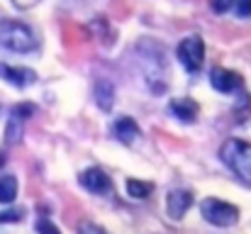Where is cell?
I'll use <instances>...</instances> for the list:
<instances>
[{"label": "cell", "mask_w": 251, "mask_h": 234, "mask_svg": "<svg viewBox=\"0 0 251 234\" xmlns=\"http://www.w3.org/2000/svg\"><path fill=\"white\" fill-rule=\"evenodd\" d=\"M220 158L222 163L242 181L251 185V144L242 139H227L220 147Z\"/></svg>", "instance_id": "obj_1"}, {"label": "cell", "mask_w": 251, "mask_h": 234, "mask_svg": "<svg viewBox=\"0 0 251 234\" xmlns=\"http://www.w3.org/2000/svg\"><path fill=\"white\" fill-rule=\"evenodd\" d=\"M37 44H39L37 34L25 22L5 20L0 25V49H7V52H15V54H29V52L37 49Z\"/></svg>", "instance_id": "obj_2"}, {"label": "cell", "mask_w": 251, "mask_h": 234, "mask_svg": "<svg viewBox=\"0 0 251 234\" xmlns=\"http://www.w3.org/2000/svg\"><path fill=\"white\" fill-rule=\"evenodd\" d=\"M200 212H202V220L215 227H234L239 222V208L217 198H205L200 203Z\"/></svg>", "instance_id": "obj_3"}, {"label": "cell", "mask_w": 251, "mask_h": 234, "mask_svg": "<svg viewBox=\"0 0 251 234\" xmlns=\"http://www.w3.org/2000/svg\"><path fill=\"white\" fill-rule=\"evenodd\" d=\"M176 56H178V61H180V66H183L185 71L198 74V71L202 69V64H205V42H202V37H200V34L185 37V39L178 44Z\"/></svg>", "instance_id": "obj_4"}, {"label": "cell", "mask_w": 251, "mask_h": 234, "mask_svg": "<svg viewBox=\"0 0 251 234\" xmlns=\"http://www.w3.org/2000/svg\"><path fill=\"white\" fill-rule=\"evenodd\" d=\"M210 83H212L215 90H220V93H225V95L244 93V78L239 76L237 71H229V69H212Z\"/></svg>", "instance_id": "obj_5"}, {"label": "cell", "mask_w": 251, "mask_h": 234, "mask_svg": "<svg viewBox=\"0 0 251 234\" xmlns=\"http://www.w3.org/2000/svg\"><path fill=\"white\" fill-rule=\"evenodd\" d=\"M81 185H83L85 190L95 193V195H107V193H112V181H110V176H107L102 168H98V166L85 168L83 173H81Z\"/></svg>", "instance_id": "obj_6"}, {"label": "cell", "mask_w": 251, "mask_h": 234, "mask_svg": "<svg viewBox=\"0 0 251 234\" xmlns=\"http://www.w3.org/2000/svg\"><path fill=\"white\" fill-rule=\"evenodd\" d=\"M198 112H200V105L190 98H173L168 103V115H173L178 122L193 125L198 120Z\"/></svg>", "instance_id": "obj_7"}, {"label": "cell", "mask_w": 251, "mask_h": 234, "mask_svg": "<svg viewBox=\"0 0 251 234\" xmlns=\"http://www.w3.org/2000/svg\"><path fill=\"white\" fill-rule=\"evenodd\" d=\"M193 205V193L190 190H171L166 195V212L171 220H183V215Z\"/></svg>", "instance_id": "obj_8"}, {"label": "cell", "mask_w": 251, "mask_h": 234, "mask_svg": "<svg viewBox=\"0 0 251 234\" xmlns=\"http://www.w3.org/2000/svg\"><path fill=\"white\" fill-rule=\"evenodd\" d=\"M0 78L15 88H27L37 80V74L32 69L25 66H10V64H0Z\"/></svg>", "instance_id": "obj_9"}, {"label": "cell", "mask_w": 251, "mask_h": 234, "mask_svg": "<svg viewBox=\"0 0 251 234\" xmlns=\"http://www.w3.org/2000/svg\"><path fill=\"white\" fill-rule=\"evenodd\" d=\"M112 134L122 144H137L139 137H142V130H139V125L132 117H117L112 122Z\"/></svg>", "instance_id": "obj_10"}, {"label": "cell", "mask_w": 251, "mask_h": 234, "mask_svg": "<svg viewBox=\"0 0 251 234\" xmlns=\"http://www.w3.org/2000/svg\"><path fill=\"white\" fill-rule=\"evenodd\" d=\"M93 98H95V103H98L100 110L110 112L112 105H115V85H112V80H107V78H98L95 85H93Z\"/></svg>", "instance_id": "obj_11"}, {"label": "cell", "mask_w": 251, "mask_h": 234, "mask_svg": "<svg viewBox=\"0 0 251 234\" xmlns=\"http://www.w3.org/2000/svg\"><path fill=\"white\" fill-rule=\"evenodd\" d=\"M151 190H154V183H149V181H139V178H129V181H127V193H129V198L144 200V198L151 195Z\"/></svg>", "instance_id": "obj_12"}, {"label": "cell", "mask_w": 251, "mask_h": 234, "mask_svg": "<svg viewBox=\"0 0 251 234\" xmlns=\"http://www.w3.org/2000/svg\"><path fill=\"white\" fill-rule=\"evenodd\" d=\"M17 198V178L15 176H0V203L7 205Z\"/></svg>", "instance_id": "obj_13"}, {"label": "cell", "mask_w": 251, "mask_h": 234, "mask_svg": "<svg viewBox=\"0 0 251 234\" xmlns=\"http://www.w3.org/2000/svg\"><path fill=\"white\" fill-rule=\"evenodd\" d=\"M22 120L20 117H15V115H10V120H7V127H5V142L7 144H17L20 142V137H22Z\"/></svg>", "instance_id": "obj_14"}, {"label": "cell", "mask_w": 251, "mask_h": 234, "mask_svg": "<svg viewBox=\"0 0 251 234\" xmlns=\"http://www.w3.org/2000/svg\"><path fill=\"white\" fill-rule=\"evenodd\" d=\"M34 110H37V107H34L32 103H20V105H15V107H12V112H10V115H15V117H20V120L25 122V120H29V117L34 115Z\"/></svg>", "instance_id": "obj_15"}, {"label": "cell", "mask_w": 251, "mask_h": 234, "mask_svg": "<svg viewBox=\"0 0 251 234\" xmlns=\"http://www.w3.org/2000/svg\"><path fill=\"white\" fill-rule=\"evenodd\" d=\"M210 7H212L217 15H225V12L234 10V0H210Z\"/></svg>", "instance_id": "obj_16"}, {"label": "cell", "mask_w": 251, "mask_h": 234, "mask_svg": "<svg viewBox=\"0 0 251 234\" xmlns=\"http://www.w3.org/2000/svg\"><path fill=\"white\" fill-rule=\"evenodd\" d=\"M22 210H0V225H7V222H20L22 220Z\"/></svg>", "instance_id": "obj_17"}, {"label": "cell", "mask_w": 251, "mask_h": 234, "mask_svg": "<svg viewBox=\"0 0 251 234\" xmlns=\"http://www.w3.org/2000/svg\"><path fill=\"white\" fill-rule=\"evenodd\" d=\"M78 234H107L100 225H95V222H90V220H83L81 225H78Z\"/></svg>", "instance_id": "obj_18"}, {"label": "cell", "mask_w": 251, "mask_h": 234, "mask_svg": "<svg viewBox=\"0 0 251 234\" xmlns=\"http://www.w3.org/2000/svg\"><path fill=\"white\" fill-rule=\"evenodd\" d=\"M37 232L39 234H61V230H59L54 222H49V220H39V222H37Z\"/></svg>", "instance_id": "obj_19"}, {"label": "cell", "mask_w": 251, "mask_h": 234, "mask_svg": "<svg viewBox=\"0 0 251 234\" xmlns=\"http://www.w3.org/2000/svg\"><path fill=\"white\" fill-rule=\"evenodd\" d=\"M234 12L239 17H251V0H234Z\"/></svg>", "instance_id": "obj_20"}, {"label": "cell", "mask_w": 251, "mask_h": 234, "mask_svg": "<svg viewBox=\"0 0 251 234\" xmlns=\"http://www.w3.org/2000/svg\"><path fill=\"white\" fill-rule=\"evenodd\" d=\"M39 2H42V0H12V5L20 7V10H29V7L39 5Z\"/></svg>", "instance_id": "obj_21"}]
</instances>
